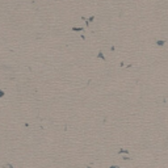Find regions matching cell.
<instances>
[{"label": "cell", "mask_w": 168, "mask_h": 168, "mask_svg": "<svg viewBox=\"0 0 168 168\" xmlns=\"http://www.w3.org/2000/svg\"><path fill=\"white\" fill-rule=\"evenodd\" d=\"M156 43H158V46H163V45H164V41L159 40V41H156Z\"/></svg>", "instance_id": "cell-1"}, {"label": "cell", "mask_w": 168, "mask_h": 168, "mask_svg": "<svg viewBox=\"0 0 168 168\" xmlns=\"http://www.w3.org/2000/svg\"><path fill=\"white\" fill-rule=\"evenodd\" d=\"M4 96V92H3V91H0V97H3Z\"/></svg>", "instance_id": "cell-2"}, {"label": "cell", "mask_w": 168, "mask_h": 168, "mask_svg": "<svg viewBox=\"0 0 168 168\" xmlns=\"http://www.w3.org/2000/svg\"><path fill=\"white\" fill-rule=\"evenodd\" d=\"M110 168H118V167H116V166H112V167H110Z\"/></svg>", "instance_id": "cell-3"}]
</instances>
